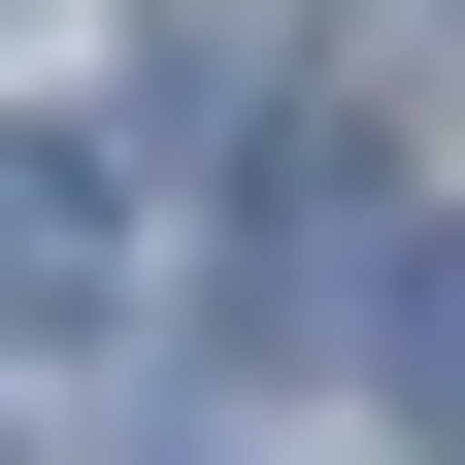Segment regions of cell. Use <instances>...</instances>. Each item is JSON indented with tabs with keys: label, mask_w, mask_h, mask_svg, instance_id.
<instances>
[{
	"label": "cell",
	"mask_w": 465,
	"mask_h": 465,
	"mask_svg": "<svg viewBox=\"0 0 465 465\" xmlns=\"http://www.w3.org/2000/svg\"><path fill=\"white\" fill-rule=\"evenodd\" d=\"M100 300H134V166L100 134H0V366H67Z\"/></svg>",
	"instance_id": "cell-1"
},
{
	"label": "cell",
	"mask_w": 465,
	"mask_h": 465,
	"mask_svg": "<svg viewBox=\"0 0 465 465\" xmlns=\"http://www.w3.org/2000/svg\"><path fill=\"white\" fill-rule=\"evenodd\" d=\"M399 432L465 465V232H399Z\"/></svg>",
	"instance_id": "cell-2"
}]
</instances>
